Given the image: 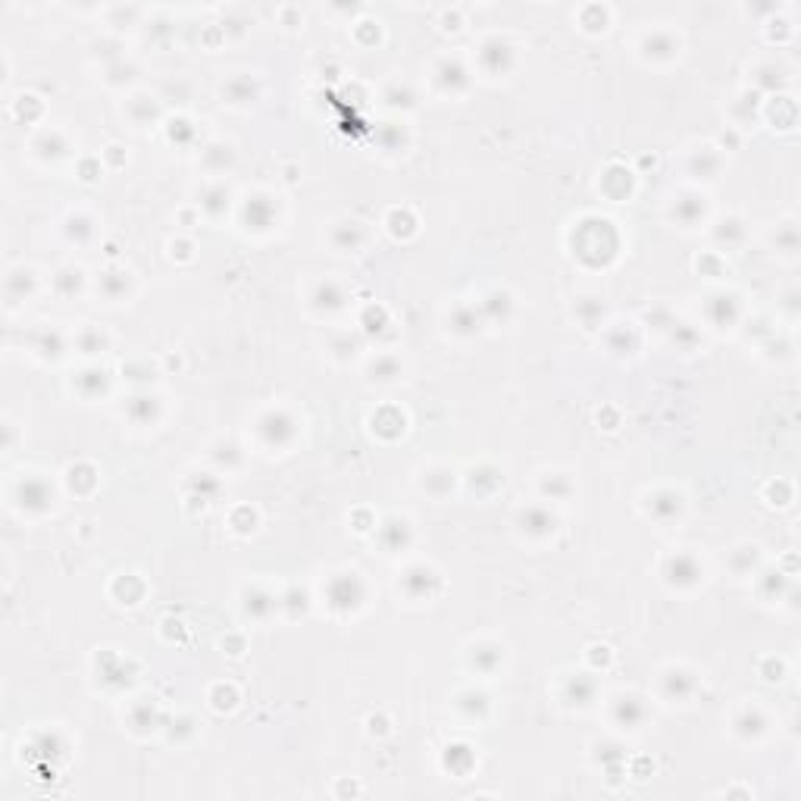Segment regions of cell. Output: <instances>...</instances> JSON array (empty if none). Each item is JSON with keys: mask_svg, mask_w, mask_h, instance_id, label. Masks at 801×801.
<instances>
[{"mask_svg": "<svg viewBox=\"0 0 801 801\" xmlns=\"http://www.w3.org/2000/svg\"><path fill=\"white\" fill-rule=\"evenodd\" d=\"M673 567H670V573H679V582H695L698 576H701V570H698V563H695V557H689V554H676L673 557Z\"/></svg>", "mask_w": 801, "mask_h": 801, "instance_id": "obj_1", "label": "cell"}]
</instances>
